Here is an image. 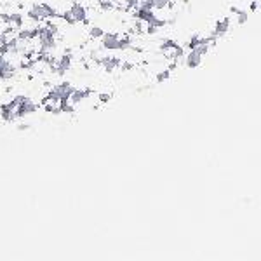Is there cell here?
<instances>
[{
	"label": "cell",
	"mask_w": 261,
	"mask_h": 261,
	"mask_svg": "<svg viewBox=\"0 0 261 261\" xmlns=\"http://www.w3.org/2000/svg\"><path fill=\"white\" fill-rule=\"evenodd\" d=\"M4 14H6V6L0 2V21H4Z\"/></svg>",
	"instance_id": "6da1fadb"
}]
</instances>
